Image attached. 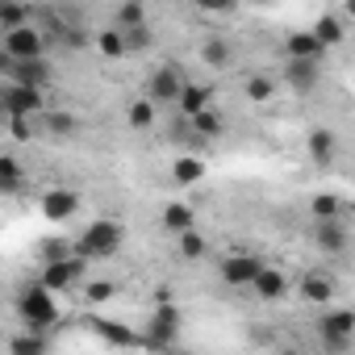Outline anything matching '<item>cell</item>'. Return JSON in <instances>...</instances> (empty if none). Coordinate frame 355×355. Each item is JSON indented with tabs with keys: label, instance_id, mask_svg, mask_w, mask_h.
<instances>
[{
	"label": "cell",
	"instance_id": "obj_1",
	"mask_svg": "<svg viewBox=\"0 0 355 355\" xmlns=\"http://www.w3.org/2000/svg\"><path fill=\"white\" fill-rule=\"evenodd\" d=\"M51 293H55V288H46L42 280L26 284V288L17 293V318H21V326L51 330V326L59 322V305H55V297H51Z\"/></svg>",
	"mask_w": 355,
	"mask_h": 355
},
{
	"label": "cell",
	"instance_id": "obj_2",
	"mask_svg": "<svg viewBox=\"0 0 355 355\" xmlns=\"http://www.w3.org/2000/svg\"><path fill=\"white\" fill-rule=\"evenodd\" d=\"M121 243H125V234H121L117 222H92V226L76 239V255H84L88 263H92V259H113V255L121 251Z\"/></svg>",
	"mask_w": 355,
	"mask_h": 355
},
{
	"label": "cell",
	"instance_id": "obj_3",
	"mask_svg": "<svg viewBox=\"0 0 355 355\" xmlns=\"http://www.w3.org/2000/svg\"><path fill=\"white\" fill-rule=\"evenodd\" d=\"M0 55L5 59H42L46 55V34L42 26H21V30H5V38H0Z\"/></svg>",
	"mask_w": 355,
	"mask_h": 355
},
{
	"label": "cell",
	"instance_id": "obj_4",
	"mask_svg": "<svg viewBox=\"0 0 355 355\" xmlns=\"http://www.w3.org/2000/svg\"><path fill=\"white\" fill-rule=\"evenodd\" d=\"M0 76H5L9 84H30V88H51V80H55L46 55L42 59H21V63L0 55Z\"/></svg>",
	"mask_w": 355,
	"mask_h": 355
},
{
	"label": "cell",
	"instance_id": "obj_5",
	"mask_svg": "<svg viewBox=\"0 0 355 355\" xmlns=\"http://www.w3.org/2000/svg\"><path fill=\"white\" fill-rule=\"evenodd\" d=\"M142 343H146V347H175V343H180V309H175L171 301H167V305H155Z\"/></svg>",
	"mask_w": 355,
	"mask_h": 355
},
{
	"label": "cell",
	"instance_id": "obj_6",
	"mask_svg": "<svg viewBox=\"0 0 355 355\" xmlns=\"http://www.w3.org/2000/svg\"><path fill=\"white\" fill-rule=\"evenodd\" d=\"M0 109L5 113H26V117H42L46 113V88H30V84H9L0 92Z\"/></svg>",
	"mask_w": 355,
	"mask_h": 355
},
{
	"label": "cell",
	"instance_id": "obj_7",
	"mask_svg": "<svg viewBox=\"0 0 355 355\" xmlns=\"http://www.w3.org/2000/svg\"><path fill=\"white\" fill-rule=\"evenodd\" d=\"M184 76H180V67H175V63H163V67H155L150 76H146V96L155 101V105H175V101H180V92H184Z\"/></svg>",
	"mask_w": 355,
	"mask_h": 355
},
{
	"label": "cell",
	"instance_id": "obj_8",
	"mask_svg": "<svg viewBox=\"0 0 355 355\" xmlns=\"http://www.w3.org/2000/svg\"><path fill=\"white\" fill-rule=\"evenodd\" d=\"M259 272H263V259L251 255V251H230V255L222 259V280H226L230 288H251Z\"/></svg>",
	"mask_w": 355,
	"mask_h": 355
},
{
	"label": "cell",
	"instance_id": "obj_9",
	"mask_svg": "<svg viewBox=\"0 0 355 355\" xmlns=\"http://www.w3.org/2000/svg\"><path fill=\"white\" fill-rule=\"evenodd\" d=\"M84 268H88V259L84 255H67V259H51V263H42V284L46 288H76L80 280H84Z\"/></svg>",
	"mask_w": 355,
	"mask_h": 355
},
{
	"label": "cell",
	"instance_id": "obj_10",
	"mask_svg": "<svg viewBox=\"0 0 355 355\" xmlns=\"http://www.w3.org/2000/svg\"><path fill=\"white\" fill-rule=\"evenodd\" d=\"M318 334L326 347H347L355 334V309H326L318 318Z\"/></svg>",
	"mask_w": 355,
	"mask_h": 355
},
{
	"label": "cell",
	"instance_id": "obj_11",
	"mask_svg": "<svg viewBox=\"0 0 355 355\" xmlns=\"http://www.w3.org/2000/svg\"><path fill=\"white\" fill-rule=\"evenodd\" d=\"M38 209H42L46 222H71L76 209H80V193H76V189H63V184H59V189H46Z\"/></svg>",
	"mask_w": 355,
	"mask_h": 355
},
{
	"label": "cell",
	"instance_id": "obj_12",
	"mask_svg": "<svg viewBox=\"0 0 355 355\" xmlns=\"http://www.w3.org/2000/svg\"><path fill=\"white\" fill-rule=\"evenodd\" d=\"M313 243H318L326 255H343L347 243H351V230H347L343 218H322V222H313Z\"/></svg>",
	"mask_w": 355,
	"mask_h": 355
},
{
	"label": "cell",
	"instance_id": "obj_13",
	"mask_svg": "<svg viewBox=\"0 0 355 355\" xmlns=\"http://www.w3.org/2000/svg\"><path fill=\"white\" fill-rule=\"evenodd\" d=\"M318 67H322V63H313V59H288V63H284V84H288L297 96H309V92L318 88Z\"/></svg>",
	"mask_w": 355,
	"mask_h": 355
},
{
	"label": "cell",
	"instance_id": "obj_14",
	"mask_svg": "<svg viewBox=\"0 0 355 355\" xmlns=\"http://www.w3.org/2000/svg\"><path fill=\"white\" fill-rule=\"evenodd\" d=\"M284 51H288V59H313V63H322L330 46H326L313 30H293L288 42H284Z\"/></svg>",
	"mask_w": 355,
	"mask_h": 355
},
{
	"label": "cell",
	"instance_id": "obj_15",
	"mask_svg": "<svg viewBox=\"0 0 355 355\" xmlns=\"http://www.w3.org/2000/svg\"><path fill=\"white\" fill-rule=\"evenodd\" d=\"M297 288H301V301H309V305H330L334 301V276H326V272H305Z\"/></svg>",
	"mask_w": 355,
	"mask_h": 355
},
{
	"label": "cell",
	"instance_id": "obj_16",
	"mask_svg": "<svg viewBox=\"0 0 355 355\" xmlns=\"http://www.w3.org/2000/svg\"><path fill=\"white\" fill-rule=\"evenodd\" d=\"M251 293H255L259 301H280V297L288 293V276H284L280 268H268V263H263V272L255 276V284H251Z\"/></svg>",
	"mask_w": 355,
	"mask_h": 355
},
{
	"label": "cell",
	"instance_id": "obj_17",
	"mask_svg": "<svg viewBox=\"0 0 355 355\" xmlns=\"http://www.w3.org/2000/svg\"><path fill=\"white\" fill-rule=\"evenodd\" d=\"M171 180L180 184V189L201 184V180H205V159H201V155H175V163H171Z\"/></svg>",
	"mask_w": 355,
	"mask_h": 355
},
{
	"label": "cell",
	"instance_id": "obj_18",
	"mask_svg": "<svg viewBox=\"0 0 355 355\" xmlns=\"http://www.w3.org/2000/svg\"><path fill=\"white\" fill-rule=\"evenodd\" d=\"M209 105H214V88H209V84H197V80H189L184 92H180V101H175V109H180L184 117H197V113L209 109Z\"/></svg>",
	"mask_w": 355,
	"mask_h": 355
},
{
	"label": "cell",
	"instance_id": "obj_19",
	"mask_svg": "<svg viewBox=\"0 0 355 355\" xmlns=\"http://www.w3.org/2000/svg\"><path fill=\"white\" fill-rule=\"evenodd\" d=\"M305 150H309V159L318 163V167H330L334 163V155H338V138H334V130H313L309 134V142H305Z\"/></svg>",
	"mask_w": 355,
	"mask_h": 355
},
{
	"label": "cell",
	"instance_id": "obj_20",
	"mask_svg": "<svg viewBox=\"0 0 355 355\" xmlns=\"http://www.w3.org/2000/svg\"><path fill=\"white\" fill-rule=\"evenodd\" d=\"M96 51H101V59H109V63L125 59V55H130L125 30H121V26H109V30H101V34H96Z\"/></svg>",
	"mask_w": 355,
	"mask_h": 355
},
{
	"label": "cell",
	"instance_id": "obj_21",
	"mask_svg": "<svg viewBox=\"0 0 355 355\" xmlns=\"http://www.w3.org/2000/svg\"><path fill=\"white\" fill-rule=\"evenodd\" d=\"M92 330H96V338L109 343V347H134V343H142L134 330H125L121 322H109V318H92Z\"/></svg>",
	"mask_w": 355,
	"mask_h": 355
},
{
	"label": "cell",
	"instance_id": "obj_22",
	"mask_svg": "<svg viewBox=\"0 0 355 355\" xmlns=\"http://www.w3.org/2000/svg\"><path fill=\"white\" fill-rule=\"evenodd\" d=\"M193 226H197L193 205H184V201L163 205V230H167V234H184V230H193Z\"/></svg>",
	"mask_w": 355,
	"mask_h": 355
},
{
	"label": "cell",
	"instance_id": "obj_23",
	"mask_svg": "<svg viewBox=\"0 0 355 355\" xmlns=\"http://www.w3.org/2000/svg\"><path fill=\"white\" fill-rule=\"evenodd\" d=\"M51 343H46V330H34V326H26L21 334H13L9 338V355H42Z\"/></svg>",
	"mask_w": 355,
	"mask_h": 355
},
{
	"label": "cell",
	"instance_id": "obj_24",
	"mask_svg": "<svg viewBox=\"0 0 355 355\" xmlns=\"http://www.w3.org/2000/svg\"><path fill=\"white\" fill-rule=\"evenodd\" d=\"M34 21V9L21 5V0H0V34L5 30H21Z\"/></svg>",
	"mask_w": 355,
	"mask_h": 355
},
{
	"label": "cell",
	"instance_id": "obj_25",
	"mask_svg": "<svg viewBox=\"0 0 355 355\" xmlns=\"http://www.w3.org/2000/svg\"><path fill=\"white\" fill-rule=\"evenodd\" d=\"M222 130H226V121H222V113L209 105V109H201L197 117H193V138L197 142H209V138H222Z\"/></svg>",
	"mask_w": 355,
	"mask_h": 355
},
{
	"label": "cell",
	"instance_id": "obj_26",
	"mask_svg": "<svg viewBox=\"0 0 355 355\" xmlns=\"http://www.w3.org/2000/svg\"><path fill=\"white\" fill-rule=\"evenodd\" d=\"M5 130L13 142H34V134H42V117H26V113H5Z\"/></svg>",
	"mask_w": 355,
	"mask_h": 355
},
{
	"label": "cell",
	"instance_id": "obj_27",
	"mask_svg": "<svg viewBox=\"0 0 355 355\" xmlns=\"http://www.w3.org/2000/svg\"><path fill=\"white\" fill-rule=\"evenodd\" d=\"M180 239V259H189V263H197V259H205L209 255V239L193 226V230H184V234H175Z\"/></svg>",
	"mask_w": 355,
	"mask_h": 355
},
{
	"label": "cell",
	"instance_id": "obj_28",
	"mask_svg": "<svg viewBox=\"0 0 355 355\" xmlns=\"http://www.w3.org/2000/svg\"><path fill=\"white\" fill-rule=\"evenodd\" d=\"M313 34H318L326 46H338V42L347 38V21H343V17H334V13H322V17L313 21Z\"/></svg>",
	"mask_w": 355,
	"mask_h": 355
},
{
	"label": "cell",
	"instance_id": "obj_29",
	"mask_svg": "<svg viewBox=\"0 0 355 355\" xmlns=\"http://www.w3.org/2000/svg\"><path fill=\"white\" fill-rule=\"evenodd\" d=\"M230 59H234V46L226 42V38H209V42H201V63H209V67H230Z\"/></svg>",
	"mask_w": 355,
	"mask_h": 355
},
{
	"label": "cell",
	"instance_id": "obj_30",
	"mask_svg": "<svg viewBox=\"0 0 355 355\" xmlns=\"http://www.w3.org/2000/svg\"><path fill=\"white\" fill-rule=\"evenodd\" d=\"M155 109H159V105H155V101L142 92L138 101H130L125 117H130V125H134V130H150V125H155Z\"/></svg>",
	"mask_w": 355,
	"mask_h": 355
},
{
	"label": "cell",
	"instance_id": "obj_31",
	"mask_svg": "<svg viewBox=\"0 0 355 355\" xmlns=\"http://www.w3.org/2000/svg\"><path fill=\"white\" fill-rule=\"evenodd\" d=\"M113 26H121V30L150 26V21H146V5H142V0H121V5H117V17H113Z\"/></svg>",
	"mask_w": 355,
	"mask_h": 355
},
{
	"label": "cell",
	"instance_id": "obj_32",
	"mask_svg": "<svg viewBox=\"0 0 355 355\" xmlns=\"http://www.w3.org/2000/svg\"><path fill=\"white\" fill-rule=\"evenodd\" d=\"M21 184H26V180H21V163H17L13 155H0V189H5L9 197H17Z\"/></svg>",
	"mask_w": 355,
	"mask_h": 355
},
{
	"label": "cell",
	"instance_id": "obj_33",
	"mask_svg": "<svg viewBox=\"0 0 355 355\" xmlns=\"http://www.w3.org/2000/svg\"><path fill=\"white\" fill-rule=\"evenodd\" d=\"M80 130L76 113H42V134H55V138H71Z\"/></svg>",
	"mask_w": 355,
	"mask_h": 355
},
{
	"label": "cell",
	"instance_id": "obj_34",
	"mask_svg": "<svg viewBox=\"0 0 355 355\" xmlns=\"http://www.w3.org/2000/svg\"><path fill=\"white\" fill-rule=\"evenodd\" d=\"M309 214H313V222H322V218H343V197L318 193V197L309 201Z\"/></svg>",
	"mask_w": 355,
	"mask_h": 355
},
{
	"label": "cell",
	"instance_id": "obj_35",
	"mask_svg": "<svg viewBox=\"0 0 355 355\" xmlns=\"http://www.w3.org/2000/svg\"><path fill=\"white\" fill-rule=\"evenodd\" d=\"M243 92H247V101H259V105H263V101L276 96V84H272L268 76H251V80L243 84Z\"/></svg>",
	"mask_w": 355,
	"mask_h": 355
},
{
	"label": "cell",
	"instance_id": "obj_36",
	"mask_svg": "<svg viewBox=\"0 0 355 355\" xmlns=\"http://www.w3.org/2000/svg\"><path fill=\"white\" fill-rule=\"evenodd\" d=\"M38 255H42V263L67 259V255H76V243H67V239H46V243H38Z\"/></svg>",
	"mask_w": 355,
	"mask_h": 355
},
{
	"label": "cell",
	"instance_id": "obj_37",
	"mask_svg": "<svg viewBox=\"0 0 355 355\" xmlns=\"http://www.w3.org/2000/svg\"><path fill=\"white\" fill-rule=\"evenodd\" d=\"M125 42H130V55H138V51H146L155 38H150V26H134V30H125Z\"/></svg>",
	"mask_w": 355,
	"mask_h": 355
},
{
	"label": "cell",
	"instance_id": "obj_38",
	"mask_svg": "<svg viewBox=\"0 0 355 355\" xmlns=\"http://www.w3.org/2000/svg\"><path fill=\"white\" fill-rule=\"evenodd\" d=\"M84 293H88V301H92V305H101V301H109V297L117 293V284H113V280H92Z\"/></svg>",
	"mask_w": 355,
	"mask_h": 355
},
{
	"label": "cell",
	"instance_id": "obj_39",
	"mask_svg": "<svg viewBox=\"0 0 355 355\" xmlns=\"http://www.w3.org/2000/svg\"><path fill=\"white\" fill-rule=\"evenodd\" d=\"M193 9H201V13H234L239 0H193Z\"/></svg>",
	"mask_w": 355,
	"mask_h": 355
},
{
	"label": "cell",
	"instance_id": "obj_40",
	"mask_svg": "<svg viewBox=\"0 0 355 355\" xmlns=\"http://www.w3.org/2000/svg\"><path fill=\"white\" fill-rule=\"evenodd\" d=\"M167 301H171V288H167V284H159V288H155V305H167Z\"/></svg>",
	"mask_w": 355,
	"mask_h": 355
},
{
	"label": "cell",
	"instance_id": "obj_41",
	"mask_svg": "<svg viewBox=\"0 0 355 355\" xmlns=\"http://www.w3.org/2000/svg\"><path fill=\"white\" fill-rule=\"evenodd\" d=\"M343 17H347V21H355V0H347V5H343Z\"/></svg>",
	"mask_w": 355,
	"mask_h": 355
},
{
	"label": "cell",
	"instance_id": "obj_42",
	"mask_svg": "<svg viewBox=\"0 0 355 355\" xmlns=\"http://www.w3.org/2000/svg\"><path fill=\"white\" fill-rule=\"evenodd\" d=\"M259 5H263V0H259Z\"/></svg>",
	"mask_w": 355,
	"mask_h": 355
}]
</instances>
